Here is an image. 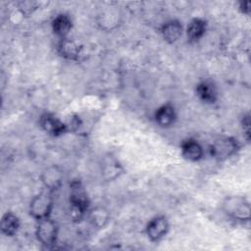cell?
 <instances>
[{"mask_svg":"<svg viewBox=\"0 0 251 251\" xmlns=\"http://www.w3.org/2000/svg\"><path fill=\"white\" fill-rule=\"evenodd\" d=\"M222 209L228 218L234 221L248 222L250 220V203L243 196H226L222 203Z\"/></svg>","mask_w":251,"mask_h":251,"instance_id":"1","label":"cell"},{"mask_svg":"<svg viewBox=\"0 0 251 251\" xmlns=\"http://www.w3.org/2000/svg\"><path fill=\"white\" fill-rule=\"evenodd\" d=\"M88 196L78 181H75L71 186L70 193V218L75 221H80L88 211Z\"/></svg>","mask_w":251,"mask_h":251,"instance_id":"2","label":"cell"},{"mask_svg":"<svg viewBox=\"0 0 251 251\" xmlns=\"http://www.w3.org/2000/svg\"><path fill=\"white\" fill-rule=\"evenodd\" d=\"M54 207L52 192L43 191L35 195L29 203V214L36 221L49 218Z\"/></svg>","mask_w":251,"mask_h":251,"instance_id":"3","label":"cell"},{"mask_svg":"<svg viewBox=\"0 0 251 251\" xmlns=\"http://www.w3.org/2000/svg\"><path fill=\"white\" fill-rule=\"evenodd\" d=\"M240 148L238 141L231 136H219L210 145V154L217 160H226L233 156Z\"/></svg>","mask_w":251,"mask_h":251,"instance_id":"4","label":"cell"},{"mask_svg":"<svg viewBox=\"0 0 251 251\" xmlns=\"http://www.w3.org/2000/svg\"><path fill=\"white\" fill-rule=\"evenodd\" d=\"M35 235L37 240L45 247L53 246L57 241L58 226L57 224L49 217L37 221Z\"/></svg>","mask_w":251,"mask_h":251,"instance_id":"5","label":"cell"},{"mask_svg":"<svg viewBox=\"0 0 251 251\" xmlns=\"http://www.w3.org/2000/svg\"><path fill=\"white\" fill-rule=\"evenodd\" d=\"M64 179V173L57 165H50L46 167L40 174V181L43 186L50 192L58 190Z\"/></svg>","mask_w":251,"mask_h":251,"instance_id":"6","label":"cell"},{"mask_svg":"<svg viewBox=\"0 0 251 251\" xmlns=\"http://www.w3.org/2000/svg\"><path fill=\"white\" fill-rule=\"evenodd\" d=\"M169 227L170 224L165 216H156L148 222L145 227V232L149 240L158 242L167 235Z\"/></svg>","mask_w":251,"mask_h":251,"instance_id":"7","label":"cell"},{"mask_svg":"<svg viewBox=\"0 0 251 251\" xmlns=\"http://www.w3.org/2000/svg\"><path fill=\"white\" fill-rule=\"evenodd\" d=\"M39 125L43 130L53 136H59L69 130L68 126L51 113H45L40 117Z\"/></svg>","mask_w":251,"mask_h":251,"instance_id":"8","label":"cell"},{"mask_svg":"<svg viewBox=\"0 0 251 251\" xmlns=\"http://www.w3.org/2000/svg\"><path fill=\"white\" fill-rule=\"evenodd\" d=\"M160 32L166 42L175 43L182 34V25L177 20H170L161 26Z\"/></svg>","mask_w":251,"mask_h":251,"instance_id":"9","label":"cell"},{"mask_svg":"<svg viewBox=\"0 0 251 251\" xmlns=\"http://www.w3.org/2000/svg\"><path fill=\"white\" fill-rule=\"evenodd\" d=\"M198 98L206 104H214L218 100V89L211 80H202L196 86Z\"/></svg>","mask_w":251,"mask_h":251,"instance_id":"10","label":"cell"},{"mask_svg":"<svg viewBox=\"0 0 251 251\" xmlns=\"http://www.w3.org/2000/svg\"><path fill=\"white\" fill-rule=\"evenodd\" d=\"M204 150L202 145L195 139H186L181 144V155L190 162H197L202 159Z\"/></svg>","mask_w":251,"mask_h":251,"instance_id":"11","label":"cell"},{"mask_svg":"<svg viewBox=\"0 0 251 251\" xmlns=\"http://www.w3.org/2000/svg\"><path fill=\"white\" fill-rule=\"evenodd\" d=\"M123 173V167L119 163L118 160H116L112 156L106 157L101 165V175L102 177L107 180L111 181L119 177V176Z\"/></svg>","mask_w":251,"mask_h":251,"instance_id":"12","label":"cell"},{"mask_svg":"<svg viewBox=\"0 0 251 251\" xmlns=\"http://www.w3.org/2000/svg\"><path fill=\"white\" fill-rule=\"evenodd\" d=\"M176 119L175 107L170 104H164L159 107L155 112V121L162 127H168L174 125Z\"/></svg>","mask_w":251,"mask_h":251,"instance_id":"13","label":"cell"},{"mask_svg":"<svg viewBox=\"0 0 251 251\" xmlns=\"http://www.w3.org/2000/svg\"><path fill=\"white\" fill-rule=\"evenodd\" d=\"M57 49H58V53L63 58L68 60L75 61L78 59L80 55V47L75 40L69 37L60 39Z\"/></svg>","mask_w":251,"mask_h":251,"instance_id":"14","label":"cell"},{"mask_svg":"<svg viewBox=\"0 0 251 251\" xmlns=\"http://www.w3.org/2000/svg\"><path fill=\"white\" fill-rule=\"evenodd\" d=\"M121 15L118 10L113 8H107L103 10L98 16V25L104 30H112L116 28L120 24Z\"/></svg>","mask_w":251,"mask_h":251,"instance_id":"15","label":"cell"},{"mask_svg":"<svg viewBox=\"0 0 251 251\" xmlns=\"http://www.w3.org/2000/svg\"><path fill=\"white\" fill-rule=\"evenodd\" d=\"M51 25H52L53 32L58 37H60V39H62V38L68 37V34L72 29L73 23L71 18L68 15L59 14L53 19Z\"/></svg>","mask_w":251,"mask_h":251,"instance_id":"16","label":"cell"},{"mask_svg":"<svg viewBox=\"0 0 251 251\" xmlns=\"http://www.w3.org/2000/svg\"><path fill=\"white\" fill-rule=\"evenodd\" d=\"M207 29V23L205 20L195 18L191 20L186 27V36L189 42L199 41L205 34Z\"/></svg>","mask_w":251,"mask_h":251,"instance_id":"17","label":"cell"},{"mask_svg":"<svg viewBox=\"0 0 251 251\" xmlns=\"http://www.w3.org/2000/svg\"><path fill=\"white\" fill-rule=\"evenodd\" d=\"M110 217V212L103 206H96L88 211V220L96 228H104L109 223Z\"/></svg>","mask_w":251,"mask_h":251,"instance_id":"18","label":"cell"},{"mask_svg":"<svg viewBox=\"0 0 251 251\" xmlns=\"http://www.w3.org/2000/svg\"><path fill=\"white\" fill-rule=\"evenodd\" d=\"M0 227L3 234L6 236H13L20 228V219L14 213L7 212L2 216Z\"/></svg>","mask_w":251,"mask_h":251,"instance_id":"19","label":"cell"},{"mask_svg":"<svg viewBox=\"0 0 251 251\" xmlns=\"http://www.w3.org/2000/svg\"><path fill=\"white\" fill-rule=\"evenodd\" d=\"M37 9V3L33 1H23L19 3V10L23 15L28 16Z\"/></svg>","mask_w":251,"mask_h":251,"instance_id":"20","label":"cell"},{"mask_svg":"<svg viewBox=\"0 0 251 251\" xmlns=\"http://www.w3.org/2000/svg\"><path fill=\"white\" fill-rule=\"evenodd\" d=\"M241 125H242V128H243L245 137L247 140H249L250 139V117H249V114H246L245 116H243Z\"/></svg>","mask_w":251,"mask_h":251,"instance_id":"21","label":"cell"},{"mask_svg":"<svg viewBox=\"0 0 251 251\" xmlns=\"http://www.w3.org/2000/svg\"><path fill=\"white\" fill-rule=\"evenodd\" d=\"M238 8L242 14H245L247 16L250 14V2L249 1L240 2Z\"/></svg>","mask_w":251,"mask_h":251,"instance_id":"22","label":"cell"}]
</instances>
